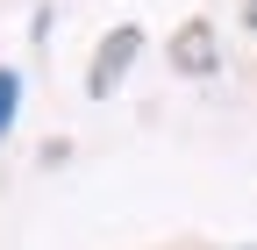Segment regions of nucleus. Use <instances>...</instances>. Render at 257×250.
Masks as SVG:
<instances>
[{"instance_id":"4","label":"nucleus","mask_w":257,"mask_h":250,"mask_svg":"<svg viewBox=\"0 0 257 250\" xmlns=\"http://www.w3.org/2000/svg\"><path fill=\"white\" fill-rule=\"evenodd\" d=\"M243 29H257V0H243Z\"/></svg>"},{"instance_id":"2","label":"nucleus","mask_w":257,"mask_h":250,"mask_svg":"<svg viewBox=\"0 0 257 250\" xmlns=\"http://www.w3.org/2000/svg\"><path fill=\"white\" fill-rule=\"evenodd\" d=\"M172 72H186V79H214L221 72V50H214V29L193 15L179 36H172Z\"/></svg>"},{"instance_id":"1","label":"nucleus","mask_w":257,"mask_h":250,"mask_svg":"<svg viewBox=\"0 0 257 250\" xmlns=\"http://www.w3.org/2000/svg\"><path fill=\"white\" fill-rule=\"evenodd\" d=\"M136 57H143V29H136V22H114L107 36H100V50H93V65H86V93H93V100H107V93L128 79Z\"/></svg>"},{"instance_id":"3","label":"nucleus","mask_w":257,"mask_h":250,"mask_svg":"<svg viewBox=\"0 0 257 250\" xmlns=\"http://www.w3.org/2000/svg\"><path fill=\"white\" fill-rule=\"evenodd\" d=\"M15 107H22V79H15V72H0V136L15 129Z\"/></svg>"}]
</instances>
